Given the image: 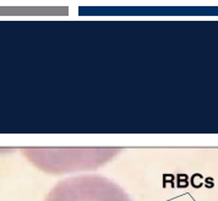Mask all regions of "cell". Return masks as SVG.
Masks as SVG:
<instances>
[{"label":"cell","mask_w":218,"mask_h":201,"mask_svg":"<svg viewBox=\"0 0 218 201\" xmlns=\"http://www.w3.org/2000/svg\"><path fill=\"white\" fill-rule=\"evenodd\" d=\"M44 201H132L118 184L102 175H77L59 182Z\"/></svg>","instance_id":"1"}]
</instances>
